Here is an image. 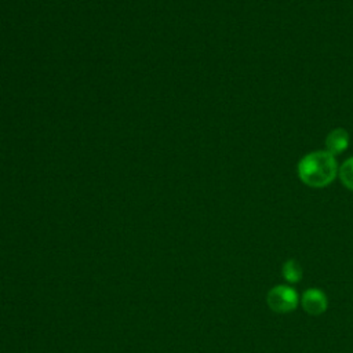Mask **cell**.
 I'll list each match as a JSON object with an SVG mask.
<instances>
[{
  "label": "cell",
  "mask_w": 353,
  "mask_h": 353,
  "mask_svg": "<svg viewBox=\"0 0 353 353\" xmlns=\"http://www.w3.org/2000/svg\"><path fill=\"white\" fill-rule=\"evenodd\" d=\"M281 273H283L284 280L288 283H298L302 279V268L294 259H288L283 263Z\"/></svg>",
  "instance_id": "obj_5"
},
{
  "label": "cell",
  "mask_w": 353,
  "mask_h": 353,
  "mask_svg": "<svg viewBox=\"0 0 353 353\" xmlns=\"http://www.w3.org/2000/svg\"><path fill=\"white\" fill-rule=\"evenodd\" d=\"M298 301L299 298L295 288L284 284L273 287L266 296V302L270 310L281 314L294 312L298 306Z\"/></svg>",
  "instance_id": "obj_2"
},
{
  "label": "cell",
  "mask_w": 353,
  "mask_h": 353,
  "mask_svg": "<svg viewBox=\"0 0 353 353\" xmlns=\"http://www.w3.org/2000/svg\"><path fill=\"white\" fill-rule=\"evenodd\" d=\"M349 146V134L345 128L338 127L332 130L325 138V150L332 156L342 154Z\"/></svg>",
  "instance_id": "obj_4"
},
{
  "label": "cell",
  "mask_w": 353,
  "mask_h": 353,
  "mask_svg": "<svg viewBox=\"0 0 353 353\" xmlns=\"http://www.w3.org/2000/svg\"><path fill=\"white\" fill-rule=\"evenodd\" d=\"M338 176L349 190H353V157H349L339 165Z\"/></svg>",
  "instance_id": "obj_6"
},
{
  "label": "cell",
  "mask_w": 353,
  "mask_h": 353,
  "mask_svg": "<svg viewBox=\"0 0 353 353\" xmlns=\"http://www.w3.org/2000/svg\"><path fill=\"white\" fill-rule=\"evenodd\" d=\"M335 156L327 150H317L305 154L296 167L299 179L310 188H324L338 175Z\"/></svg>",
  "instance_id": "obj_1"
},
{
  "label": "cell",
  "mask_w": 353,
  "mask_h": 353,
  "mask_svg": "<svg viewBox=\"0 0 353 353\" xmlns=\"http://www.w3.org/2000/svg\"><path fill=\"white\" fill-rule=\"evenodd\" d=\"M301 305L303 310L312 316L323 314L327 310L328 301L325 294L319 288H309L302 294Z\"/></svg>",
  "instance_id": "obj_3"
}]
</instances>
